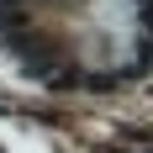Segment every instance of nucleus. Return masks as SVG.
I'll list each match as a JSON object with an SVG mask.
<instances>
[{"label":"nucleus","mask_w":153,"mask_h":153,"mask_svg":"<svg viewBox=\"0 0 153 153\" xmlns=\"http://www.w3.org/2000/svg\"><path fill=\"white\" fill-rule=\"evenodd\" d=\"M0 58L42 85H100L153 63V0H0Z\"/></svg>","instance_id":"nucleus-1"}]
</instances>
